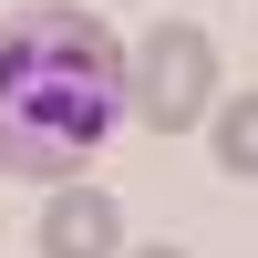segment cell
<instances>
[{
    "label": "cell",
    "mask_w": 258,
    "mask_h": 258,
    "mask_svg": "<svg viewBox=\"0 0 258 258\" xmlns=\"http://www.w3.org/2000/svg\"><path fill=\"white\" fill-rule=\"evenodd\" d=\"M124 124V52L93 11L31 0L0 21V176L73 186Z\"/></svg>",
    "instance_id": "1"
},
{
    "label": "cell",
    "mask_w": 258,
    "mask_h": 258,
    "mask_svg": "<svg viewBox=\"0 0 258 258\" xmlns=\"http://www.w3.org/2000/svg\"><path fill=\"white\" fill-rule=\"evenodd\" d=\"M31 238H41V258H124V207L103 186H52Z\"/></svg>",
    "instance_id": "3"
},
{
    "label": "cell",
    "mask_w": 258,
    "mask_h": 258,
    "mask_svg": "<svg viewBox=\"0 0 258 258\" xmlns=\"http://www.w3.org/2000/svg\"><path fill=\"white\" fill-rule=\"evenodd\" d=\"M124 114L155 124V135H197L217 114V41L197 21H155L124 62Z\"/></svg>",
    "instance_id": "2"
},
{
    "label": "cell",
    "mask_w": 258,
    "mask_h": 258,
    "mask_svg": "<svg viewBox=\"0 0 258 258\" xmlns=\"http://www.w3.org/2000/svg\"><path fill=\"white\" fill-rule=\"evenodd\" d=\"M135 258H186V248H135Z\"/></svg>",
    "instance_id": "5"
},
{
    "label": "cell",
    "mask_w": 258,
    "mask_h": 258,
    "mask_svg": "<svg viewBox=\"0 0 258 258\" xmlns=\"http://www.w3.org/2000/svg\"><path fill=\"white\" fill-rule=\"evenodd\" d=\"M217 165L227 176H258V93H227L217 103Z\"/></svg>",
    "instance_id": "4"
}]
</instances>
